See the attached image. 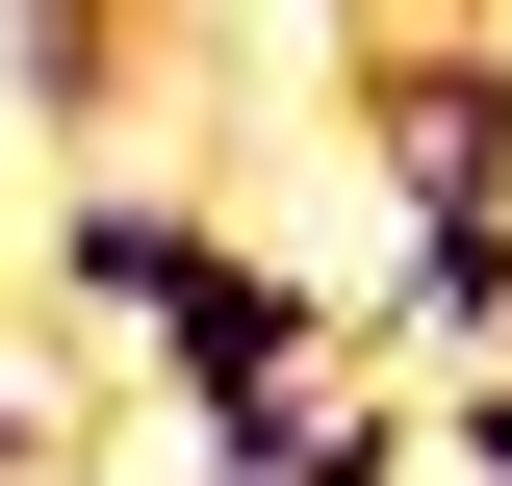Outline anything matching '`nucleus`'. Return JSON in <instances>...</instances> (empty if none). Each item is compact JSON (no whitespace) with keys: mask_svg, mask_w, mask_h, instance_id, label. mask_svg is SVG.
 <instances>
[{"mask_svg":"<svg viewBox=\"0 0 512 486\" xmlns=\"http://www.w3.org/2000/svg\"><path fill=\"white\" fill-rule=\"evenodd\" d=\"M410 461H436V486H512V359H436V410H410Z\"/></svg>","mask_w":512,"mask_h":486,"instance_id":"0eeeda50","label":"nucleus"},{"mask_svg":"<svg viewBox=\"0 0 512 486\" xmlns=\"http://www.w3.org/2000/svg\"><path fill=\"white\" fill-rule=\"evenodd\" d=\"M205 231H231V205H180V180H52V231H26V282H52L77 333H154Z\"/></svg>","mask_w":512,"mask_h":486,"instance_id":"7ed1b4c3","label":"nucleus"},{"mask_svg":"<svg viewBox=\"0 0 512 486\" xmlns=\"http://www.w3.org/2000/svg\"><path fill=\"white\" fill-rule=\"evenodd\" d=\"M128 77H154V52H128V26H77V0H52V26H0V103H26V128H103Z\"/></svg>","mask_w":512,"mask_h":486,"instance_id":"423d86ee","label":"nucleus"},{"mask_svg":"<svg viewBox=\"0 0 512 486\" xmlns=\"http://www.w3.org/2000/svg\"><path fill=\"white\" fill-rule=\"evenodd\" d=\"M384 333H436V359H512V180L410 205V256H384Z\"/></svg>","mask_w":512,"mask_h":486,"instance_id":"20e7f679","label":"nucleus"},{"mask_svg":"<svg viewBox=\"0 0 512 486\" xmlns=\"http://www.w3.org/2000/svg\"><path fill=\"white\" fill-rule=\"evenodd\" d=\"M52 461H77V435H52V410H26V384H0V486H52Z\"/></svg>","mask_w":512,"mask_h":486,"instance_id":"6e6552de","label":"nucleus"},{"mask_svg":"<svg viewBox=\"0 0 512 486\" xmlns=\"http://www.w3.org/2000/svg\"><path fill=\"white\" fill-rule=\"evenodd\" d=\"M205 486H410V410H359V384H308L282 435H205Z\"/></svg>","mask_w":512,"mask_h":486,"instance_id":"39448f33","label":"nucleus"},{"mask_svg":"<svg viewBox=\"0 0 512 486\" xmlns=\"http://www.w3.org/2000/svg\"><path fill=\"white\" fill-rule=\"evenodd\" d=\"M333 103L384 128V180H410V205H461V180H512V52H461V26H384V52L333 77Z\"/></svg>","mask_w":512,"mask_h":486,"instance_id":"f03ea898","label":"nucleus"},{"mask_svg":"<svg viewBox=\"0 0 512 486\" xmlns=\"http://www.w3.org/2000/svg\"><path fill=\"white\" fill-rule=\"evenodd\" d=\"M154 384H180V435H282V410L333 384V282H308L282 231H205L180 307H154Z\"/></svg>","mask_w":512,"mask_h":486,"instance_id":"f257e3e1","label":"nucleus"}]
</instances>
